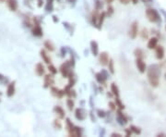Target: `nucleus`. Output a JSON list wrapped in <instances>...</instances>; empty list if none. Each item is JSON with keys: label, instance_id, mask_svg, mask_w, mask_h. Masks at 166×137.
Here are the masks:
<instances>
[{"label": "nucleus", "instance_id": "53", "mask_svg": "<svg viewBox=\"0 0 166 137\" xmlns=\"http://www.w3.org/2000/svg\"><path fill=\"white\" fill-rule=\"evenodd\" d=\"M1 95H2V93H1V92H0V97H1ZM0 101H1V99H0Z\"/></svg>", "mask_w": 166, "mask_h": 137}, {"label": "nucleus", "instance_id": "20", "mask_svg": "<svg viewBox=\"0 0 166 137\" xmlns=\"http://www.w3.org/2000/svg\"><path fill=\"white\" fill-rule=\"evenodd\" d=\"M90 50L93 56H98L99 55V45L96 41H92L90 42Z\"/></svg>", "mask_w": 166, "mask_h": 137}, {"label": "nucleus", "instance_id": "10", "mask_svg": "<svg viewBox=\"0 0 166 137\" xmlns=\"http://www.w3.org/2000/svg\"><path fill=\"white\" fill-rule=\"evenodd\" d=\"M15 84H16V82L13 81L11 83H9L8 84V88H7V97H12L14 95H15V92H16V88H15Z\"/></svg>", "mask_w": 166, "mask_h": 137}, {"label": "nucleus", "instance_id": "24", "mask_svg": "<svg viewBox=\"0 0 166 137\" xmlns=\"http://www.w3.org/2000/svg\"><path fill=\"white\" fill-rule=\"evenodd\" d=\"M111 93L113 94L115 97H119L120 93H119V88L116 85V83H113L112 84H111Z\"/></svg>", "mask_w": 166, "mask_h": 137}, {"label": "nucleus", "instance_id": "50", "mask_svg": "<svg viewBox=\"0 0 166 137\" xmlns=\"http://www.w3.org/2000/svg\"><path fill=\"white\" fill-rule=\"evenodd\" d=\"M130 1H131L132 3H133V4H137V2H138V0H130Z\"/></svg>", "mask_w": 166, "mask_h": 137}, {"label": "nucleus", "instance_id": "19", "mask_svg": "<svg viewBox=\"0 0 166 137\" xmlns=\"http://www.w3.org/2000/svg\"><path fill=\"white\" fill-rule=\"evenodd\" d=\"M53 112H55V113L57 115L59 119H64V118H65L66 112H65V110L63 109V108H62V106H55V108H53Z\"/></svg>", "mask_w": 166, "mask_h": 137}, {"label": "nucleus", "instance_id": "36", "mask_svg": "<svg viewBox=\"0 0 166 137\" xmlns=\"http://www.w3.org/2000/svg\"><path fill=\"white\" fill-rule=\"evenodd\" d=\"M115 13V8H114V7L111 6V4L109 5L108 7H107V11H106V15L107 16H112L113 14Z\"/></svg>", "mask_w": 166, "mask_h": 137}, {"label": "nucleus", "instance_id": "2", "mask_svg": "<svg viewBox=\"0 0 166 137\" xmlns=\"http://www.w3.org/2000/svg\"><path fill=\"white\" fill-rule=\"evenodd\" d=\"M146 16H147L148 19L151 22H153V23H160L162 22V18H160L159 12L155 8H147L146 9Z\"/></svg>", "mask_w": 166, "mask_h": 137}, {"label": "nucleus", "instance_id": "9", "mask_svg": "<svg viewBox=\"0 0 166 137\" xmlns=\"http://www.w3.org/2000/svg\"><path fill=\"white\" fill-rule=\"evenodd\" d=\"M51 94L52 95H53L55 97H57V98H62V97L65 95L64 90H61V89L57 88V87H55V86L51 87Z\"/></svg>", "mask_w": 166, "mask_h": 137}, {"label": "nucleus", "instance_id": "5", "mask_svg": "<svg viewBox=\"0 0 166 137\" xmlns=\"http://www.w3.org/2000/svg\"><path fill=\"white\" fill-rule=\"evenodd\" d=\"M75 118L79 121H83L86 120L87 118V112L84 108H78L75 110Z\"/></svg>", "mask_w": 166, "mask_h": 137}, {"label": "nucleus", "instance_id": "8", "mask_svg": "<svg viewBox=\"0 0 166 137\" xmlns=\"http://www.w3.org/2000/svg\"><path fill=\"white\" fill-rule=\"evenodd\" d=\"M55 84V79L53 77V74H46L44 79V88H49Z\"/></svg>", "mask_w": 166, "mask_h": 137}, {"label": "nucleus", "instance_id": "3", "mask_svg": "<svg viewBox=\"0 0 166 137\" xmlns=\"http://www.w3.org/2000/svg\"><path fill=\"white\" fill-rule=\"evenodd\" d=\"M72 65H71L70 61L69 60H67V61L64 62L63 64H62L61 66H60L59 68V72H61L62 76L65 78H68L69 76L71 75V74H73L74 72H72Z\"/></svg>", "mask_w": 166, "mask_h": 137}, {"label": "nucleus", "instance_id": "4", "mask_svg": "<svg viewBox=\"0 0 166 137\" xmlns=\"http://www.w3.org/2000/svg\"><path fill=\"white\" fill-rule=\"evenodd\" d=\"M137 34H138V23H137V21H134L129 27L128 35L131 39H136Z\"/></svg>", "mask_w": 166, "mask_h": 137}, {"label": "nucleus", "instance_id": "14", "mask_svg": "<svg viewBox=\"0 0 166 137\" xmlns=\"http://www.w3.org/2000/svg\"><path fill=\"white\" fill-rule=\"evenodd\" d=\"M164 48L162 47V45H157V47L155 48V56H156V58L159 60H162V58H164Z\"/></svg>", "mask_w": 166, "mask_h": 137}, {"label": "nucleus", "instance_id": "52", "mask_svg": "<svg viewBox=\"0 0 166 137\" xmlns=\"http://www.w3.org/2000/svg\"><path fill=\"white\" fill-rule=\"evenodd\" d=\"M6 0H0V2H5Z\"/></svg>", "mask_w": 166, "mask_h": 137}, {"label": "nucleus", "instance_id": "47", "mask_svg": "<svg viewBox=\"0 0 166 137\" xmlns=\"http://www.w3.org/2000/svg\"><path fill=\"white\" fill-rule=\"evenodd\" d=\"M61 54H62V56H65L66 55V50H65V48L64 47H62V49H61Z\"/></svg>", "mask_w": 166, "mask_h": 137}, {"label": "nucleus", "instance_id": "11", "mask_svg": "<svg viewBox=\"0 0 166 137\" xmlns=\"http://www.w3.org/2000/svg\"><path fill=\"white\" fill-rule=\"evenodd\" d=\"M116 113H117L116 114V120L118 121L119 124H121V125H124V124L127 123V119H126V117L122 113L121 109H117Z\"/></svg>", "mask_w": 166, "mask_h": 137}, {"label": "nucleus", "instance_id": "32", "mask_svg": "<svg viewBox=\"0 0 166 137\" xmlns=\"http://www.w3.org/2000/svg\"><path fill=\"white\" fill-rule=\"evenodd\" d=\"M53 126L55 129L56 130H61L62 127H63V125H62V122L60 121V120H55L53 122Z\"/></svg>", "mask_w": 166, "mask_h": 137}, {"label": "nucleus", "instance_id": "54", "mask_svg": "<svg viewBox=\"0 0 166 137\" xmlns=\"http://www.w3.org/2000/svg\"><path fill=\"white\" fill-rule=\"evenodd\" d=\"M165 79H166V73H165Z\"/></svg>", "mask_w": 166, "mask_h": 137}, {"label": "nucleus", "instance_id": "45", "mask_svg": "<svg viewBox=\"0 0 166 137\" xmlns=\"http://www.w3.org/2000/svg\"><path fill=\"white\" fill-rule=\"evenodd\" d=\"M111 136H117V137H121L122 136V135L120 134V133H112V134H111Z\"/></svg>", "mask_w": 166, "mask_h": 137}, {"label": "nucleus", "instance_id": "16", "mask_svg": "<svg viewBox=\"0 0 166 137\" xmlns=\"http://www.w3.org/2000/svg\"><path fill=\"white\" fill-rule=\"evenodd\" d=\"M69 136H73V137H78V136H82V129L78 126H74L72 130L68 133Z\"/></svg>", "mask_w": 166, "mask_h": 137}, {"label": "nucleus", "instance_id": "15", "mask_svg": "<svg viewBox=\"0 0 166 137\" xmlns=\"http://www.w3.org/2000/svg\"><path fill=\"white\" fill-rule=\"evenodd\" d=\"M158 42H159L158 37H155V36L151 37V38L148 41V44H147L148 48L151 49V50L155 49L157 47V45H158Z\"/></svg>", "mask_w": 166, "mask_h": 137}, {"label": "nucleus", "instance_id": "41", "mask_svg": "<svg viewBox=\"0 0 166 137\" xmlns=\"http://www.w3.org/2000/svg\"><path fill=\"white\" fill-rule=\"evenodd\" d=\"M44 5V0H37V7L38 8H42Z\"/></svg>", "mask_w": 166, "mask_h": 137}, {"label": "nucleus", "instance_id": "27", "mask_svg": "<svg viewBox=\"0 0 166 137\" xmlns=\"http://www.w3.org/2000/svg\"><path fill=\"white\" fill-rule=\"evenodd\" d=\"M134 55L137 58H142L143 59L144 57H145V54H144V51L142 50L141 48H137L134 51Z\"/></svg>", "mask_w": 166, "mask_h": 137}, {"label": "nucleus", "instance_id": "1", "mask_svg": "<svg viewBox=\"0 0 166 137\" xmlns=\"http://www.w3.org/2000/svg\"><path fill=\"white\" fill-rule=\"evenodd\" d=\"M147 76L149 80V84L152 87L156 88L160 83V69L158 65L152 64L149 65L147 69Z\"/></svg>", "mask_w": 166, "mask_h": 137}, {"label": "nucleus", "instance_id": "42", "mask_svg": "<svg viewBox=\"0 0 166 137\" xmlns=\"http://www.w3.org/2000/svg\"><path fill=\"white\" fill-rule=\"evenodd\" d=\"M125 133H126V136H130V135L133 133H132L131 130H130V128H129V129H126V130H125Z\"/></svg>", "mask_w": 166, "mask_h": 137}, {"label": "nucleus", "instance_id": "40", "mask_svg": "<svg viewBox=\"0 0 166 137\" xmlns=\"http://www.w3.org/2000/svg\"><path fill=\"white\" fill-rule=\"evenodd\" d=\"M109 106L112 110H116V104L115 102H109Z\"/></svg>", "mask_w": 166, "mask_h": 137}, {"label": "nucleus", "instance_id": "6", "mask_svg": "<svg viewBox=\"0 0 166 137\" xmlns=\"http://www.w3.org/2000/svg\"><path fill=\"white\" fill-rule=\"evenodd\" d=\"M107 78H108V73L105 70H103L101 72H97L95 74V79L100 84H104L106 82Z\"/></svg>", "mask_w": 166, "mask_h": 137}, {"label": "nucleus", "instance_id": "23", "mask_svg": "<svg viewBox=\"0 0 166 137\" xmlns=\"http://www.w3.org/2000/svg\"><path fill=\"white\" fill-rule=\"evenodd\" d=\"M106 12H101V13H100L99 15V19H98V24H97V29L98 30H101V25H103V21H104V19L106 18Z\"/></svg>", "mask_w": 166, "mask_h": 137}, {"label": "nucleus", "instance_id": "38", "mask_svg": "<svg viewBox=\"0 0 166 137\" xmlns=\"http://www.w3.org/2000/svg\"><path fill=\"white\" fill-rule=\"evenodd\" d=\"M140 35H141V37L143 39H147L148 37H149V33H148L147 29H145V28H144V29L142 30L141 33H140Z\"/></svg>", "mask_w": 166, "mask_h": 137}, {"label": "nucleus", "instance_id": "56", "mask_svg": "<svg viewBox=\"0 0 166 137\" xmlns=\"http://www.w3.org/2000/svg\"><path fill=\"white\" fill-rule=\"evenodd\" d=\"M165 31H166V26H165Z\"/></svg>", "mask_w": 166, "mask_h": 137}, {"label": "nucleus", "instance_id": "22", "mask_svg": "<svg viewBox=\"0 0 166 137\" xmlns=\"http://www.w3.org/2000/svg\"><path fill=\"white\" fill-rule=\"evenodd\" d=\"M98 12L99 11L95 10V12H93L92 17H90V22H92V24L94 27H97V24H98V19H99V15H100Z\"/></svg>", "mask_w": 166, "mask_h": 137}, {"label": "nucleus", "instance_id": "51", "mask_svg": "<svg viewBox=\"0 0 166 137\" xmlns=\"http://www.w3.org/2000/svg\"><path fill=\"white\" fill-rule=\"evenodd\" d=\"M142 2H144V3H148V2H151L152 0H141Z\"/></svg>", "mask_w": 166, "mask_h": 137}, {"label": "nucleus", "instance_id": "35", "mask_svg": "<svg viewBox=\"0 0 166 137\" xmlns=\"http://www.w3.org/2000/svg\"><path fill=\"white\" fill-rule=\"evenodd\" d=\"M94 5H95V10H97V11H100V10L103 8V2H101V0H96Z\"/></svg>", "mask_w": 166, "mask_h": 137}, {"label": "nucleus", "instance_id": "13", "mask_svg": "<svg viewBox=\"0 0 166 137\" xmlns=\"http://www.w3.org/2000/svg\"><path fill=\"white\" fill-rule=\"evenodd\" d=\"M35 73H36V75L39 76V77H42V75H44V73H45V69H44V66L42 65V63L39 62V63L36 64V66H35Z\"/></svg>", "mask_w": 166, "mask_h": 137}, {"label": "nucleus", "instance_id": "21", "mask_svg": "<svg viewBox=\"0 0 166 137\" xmlns=\"http://www.w3.org/2000/svg\"><path fill=\"white\" fill-rule=\"evenodd\" d=\"M40 55H41V58H42V60H44V63L48 64V65L51 64V62H52L51 58L48 56V54L46 53V51L44 50V49H42V50L40 51Z\"/></svg>", "mask_w": 166, "mask_h": 137}, {"label": "nucleus", "instance_id": "39", "mask_svg": "<svg viewBox=\"0 0 166 137\" xmlns=\"http://www.w3.org/2000/svg\"><path fill=\"white\" fill-rule=\"evenodd\" d=\"M97 115H98V117H100V118H104V117L106 116V112H105L104 110L98 109L97 110Z\"/></svg>", "mask_w": 166, "mask_h": 137}, {"label": "nucleus", "instance_id": "33", "mask_svg": "<svg viewBox=\"0 0 166 137\" xmlns=\"http://www.w3.org/2000/svg\"><path fill=\"white\" fill-rule=\"evenodd\" d=\"M48 70H49L50 73L53 74V75H55V74L57 73V69H56L53 65H52V64H49V65H48Z\"/></svg>", "mask_w": 166, "mask_h": 137}, {"label": "nucleus", "instance_id": "30", "mask_svg": "<svg viewBox=\"0 0 166 137\" xmlns=\"http://www.w3.org/2000/svg\"><path fill=\"white\" fill-rule=\"evenodd\" d=\"M74 124L72 123V121H71L70 120H69L68 118L66 120V127H67V133H69V131H71V130L74 128Z\"/></svg>", "mask_w": 166, "mask_h": 137}, {"label": "nucleus", "instance_id": "28", "mask_svg": "<svg viewBox=\"0 0 166 137\" xmlns=\"http://www.w3.org/2000/svg\"><path fill=\"white\" fill-rule=\"evenodd\" d=\"M67 108L70 110V111H72V110L74 109L75 103H74V101H73V98L68 97V98L67 99Z\"/></svg>", "mask_w": 166, "mask_h": 137}, {"label": "nucleus", "instance_id": "29", "mask_svg": "<svg viewBox=\"0 0 166 137\" xmlns=\"http://www.w3.org/2000/svg\"><path fill=\"white\" fill-rule=\"evenodd\" d=\"M108 70L110 72L111 74H115V62H114L113 59H110L109 60V63H108Z\"/></svg>", "mask_w": 166, "mask_h": 137}, {"label": "nucleus", "instance_id": "55", "mask_svg": "<svg viewBox=\"0 0 166 137\" xmlns=\"http://www.w3.org/2000/svg\"><path fill=\"white\" fill-rule=\"evenodd\" d=\"M57 1H61V0H57Z\"/></svg>", "mask_w": 166, "mask_h": 137}, {"label": "nucleus", "instance_id": "43", "mask_svg": "<svg viewBox=\"0 0 166 137\" xmlns=\"http://www.w3.org/2000/svg\"><path fill=\"white\" fill-rule=\"evenodd\" d=\"M119 1H120L122 4H125V5H127L128 3L130 2V0H119Z\"/></svg>", "mask_w": 166, "mask_h": 137}, {"label": "nucleus", "instance_id": "7", "mask_svg": "<svg viewBox=\"0 0 166 137\" xmlns=\"http://www.w3.org/2000/svg\"><path fill=\"white\" fill-rule=\"evenodd\" d=\"M136 66H137V70L140 73H145L146 70H147V66H146V63L142 58H137L136 59Z\"/></svg>", "mask_w": 166, "mask_h": 137}, {"label": "nucleus", "instance_id": "12", "mask_svg": "<svg viewBox=\"0 0 166 137\" xmlns=\"http://www.w3.org/2000/svg\"><path fill=\"white\" fill-rule=\"evenodd\" d=\"M109 55L107 52H101V54H99V61L101 63V65L103 66H107L109 63Z\"/></svg>", "mask_w": 166, "mask_h": 137}, {"label": "nucleus", "instance_id": "37", "mask_svg": "<svg viewBox=\"0 0 166 137\" xmlns=\"http://www.w3.org/2000/svg\"><path fill=\"white\" fill-rule=\"evenodd\" d=\"M66 95H67L68 97H70V98H75V97H77V94H76V91L73 90L72 88L70 89V90L67 92V94Z\"/></svg>", "mask_w": 166, "mask_h": 137}, {"label": "nucleus", "instance_id": "18", "mask_svg": "<svg viewBox=\"0 0 166 137\" xmlns=\"http://www.w3.org/2000/svg\"><path fill=\"white\" fill-rule=\"evenodd\" d=\"M7 5H8V8H9L10 11H17L18 7H19V4H18L17 0H7Z\"/></svg>", "mask_w": 166, "mask_h": 137}, {"label": "nucleus", "instance_id": "49", "mask_svg": "<svg viewBox=\"0 0 166 137\" xmlns=\"http://www.w3.org/2000/svg\"><path fill=\"white\" fill-rule=\"evenodd\" d=\"M67 1L68 3H71V4H72V3H76L77 2V0H67Z\"/></svg>", "mask_w": 166, "mask_h": 137}, {"label": "nucleus", "instance_id": "25", "mask_svg": "<svg viewBox=\"0 0 166 137\" xmlns=\"http://www.w3.org/2000/svg\"><path fill=\"white\" fill-rule=\"evenodd\" d=\"M44 47H45L46 50L50 51V52H53V51H55V44H53L50 40H47V41H45V42H44Z\"/></svg>", "mask_w": 166, "mask_h": 137}, {"label": "nucleus", "instance_id": "44", "mask_svg": "<svg viewBox=\"0 0 166 137\" xmlns=\"http://www.w3.org/2000/svg\"><path fill=\"white\" fill-rule=\"evenodd\" d=\"M53 21L55 23H56V22H58L59 21V19H58V18L56 17V16H53Z\"/></svg>", "mask_w": 166, "mask_h": 137}, {"label": "nucleus", "instance_id": "34", "mask_svg": "<svg viewBox=\"0 0 166 137\" xmlns=\"http://www.w3.org/2000/svg\"><path fill=\"white\" fill-rule=\"evenodd\" d=\"M115 104H116V106H118V108L119 109H125V105L122 103V101H121V99L119 98V97H116L115 98Z\"/></svg>", "mask_w": 166, "mask_h": 137}, {"label": "nucleus", "instance_id": "17", "mask_svg": "<svg viewBox=\"0 0 166 137\" xmlns=\"http://www.w3.org/2000/svg\"><path fill=\"white\" fill-rule=\"evenodd\" d=\"M31 33H33V35L35 37H42L44 35V32H42V29L40 25H34L33 28L31 29Z\"/></svg>", "mask_w": 166, "mask_h": 137}, {"label": "nucleus", "instance_id": "48", "mask_svg": "<svg viewBox=\"0 0 166 137\" xmlns=\"http://www.w3.org/2000/svg\"><path fill=\"white\" fill-rule=\"evenodd\" d=\"M4 79H5V76L3 75V74H1V73H0V82H2V81H3V80H4Z\"/></svg>", "mask_w": 166, "mask_h": 137}, {"label": "nucleus", "instance_id": "31", "mask_svg": "<svg viewBox=\"0 0 166 137\" xmlns=\"http://www.w3.org/2000/svg\"><path fill=\"white\" fill-rule=\"evenodd\" d=\"M129 128H130V130H131V131H132V133H135V134L140 135V133H141V130H140V127H137V126L131 125Z\"/></svg>", "mask_w": 166, "mask_h": 137}, {"label": "nucleus", "instance_id": "26", "mask_svg": "<svg viewBox=\"0 0 166 137\" xmlns=\"http://www.w3.org/2000/svg\"><path fill=\"white\" fill-rule=\"evenodd\" d=\"M46 12H52L53 10V0H46L45 4Z\"/></svg>", "mask_w": 166, "mask_h": 137}, {"label": "nucleus", "instance_id": "46", "mask_svg": "<svg viewBox=\"0 0 166 137\" xmlns=\"http://www.w3.org/2000/svg\"><path fill=\"white\" fill-rule=\"evenodd\" d=\"M104 1H105V2H106L108 5H110V4H112V3H113L114 1H115V0H104Z\"/></svg>", "mask_w": 166, "mask_h": 137}]
</instances>
